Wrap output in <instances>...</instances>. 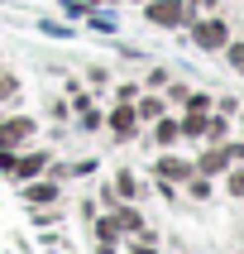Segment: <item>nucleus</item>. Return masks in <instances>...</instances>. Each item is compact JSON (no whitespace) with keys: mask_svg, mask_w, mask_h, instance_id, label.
<instances>
[{"mask_svg":"<svg viewBox=\"0 0 244 254\" xmlns=\"http://www.w3.org/2000/svg\"><path fill=\"white\" fill-rule=\"evenodd\" d=\"M148 19L163 24V29L187 24V5H182V0H148Z\"/></svg>","mask_w":244,"mask_h":254,"instance_id":"nucleus-1","label":"nucleus"},{"mask_svg":"<svg viewBox=\"0 0 244 254\" xmlns=\"http://www.w3.org/2000/svg\"><path fill=\"white\" fill-rule=\"evenodd\" d=\"M29 134H34V120H29V115H14V120L0 125V149H19Z\"/></svg>","mask_w":244,"mask_h":254,"instance_id":"nucleus-2","label":"nucleus"},{"mask_svg":"<svg viewBox=\"0 0 244 254\" xmlns=\"http://www.w3.org/2000/svg\"><path fill=\"white\" fill-rule=\"evenodd\" d=\"M192 39L201 43V48H225V24H220V19H196V24H192Z\"/></svg>","mask_w":244,"mask_h":254,"instance_id":"nucleus-3","label":"nucleus"},{"mask_svg":"<svg viewBox=\"0 0 244 254\" xmlns=\"http://www.w3.org/2000/svg\"><path fill=\"white\" fill-rule=\"evenodd\" d=\"M134 125H139V111H134V101H125L120 111H110V129H115V139H129V134H134Z\"/></svg>","mask_w":244,"mask_h":254,"instance_id":"nucleus-4","label":"nucleus"},{"mask_svg":"<svg viewBox=\"0 0 244 254\" xmlns=\"http://www.w3.org/2000/svg\"><path fill=\"white\" fill-rule=\"evenodd\" d=\"M158 173H163V178H168V183H182V178H192V163H182V158H163V163H158Z\"/></svg>","mask_w":244,"mask_h":254,"instance_id":"nucleus-5","label":"nucleus"},{"mask_svg":"<svg viewBox=\"0 0 244 254\" xmlns=\"http://www.w3.org/2000/svg\"><path fill=\"white\" fill-rule=\"evenodd\" d=\"M48 163V154H29V158H14V178H34V173Z\"/></svg>","mask_w":244,"mask_h":254,"instance_id":"nucleus-6","label":"nucleus"},{"mask_svg":"<svg viewBox=\"0 0 244 254\" xmlns=\"http://www.w3.org/2000/svg\"><path fill=\"white\" fill-rule=\"evenodd\" d=\"M206 125H211V120H206V115H187V120H182V134H196V139H201V134H206Z\"/></svg>","mask_w":244,"mask_h":254,"instance_id":"nucleus-7","label":"nucleus"},{"mask_svg":"<svg viewBox=\"0 0 244 254\" xmlns=\"http://www.w3.org/2000/svg\"><path fill=\"white\" fill-rule=\"evenodd\" d=\"M225 163H230V154H206V158L196 163V173H220Z\"/></svg>","mask_w":244,"mask_h":254,"instance_id":"nucleus-8","label":"nucleus"},{"mask_svg":"<svg viewBox=\"0 0 244 254\" xmlns=\"http://www.w3.org/2000/svg\"><path fill=\"white\" fill-rule=\"evenodd\" d=\"M134 101H139V96H134ZM134 111H139V115H148V120H158V115H163V106H158L153 96H144L139 106H134Z\"/></svg>","mask_w":244,"mask_h":254,"instance_id":"nucleus-9","label":"nucleus"},{"mask_svg":"<svg viewBox=\"0 0 244 254\" xmlns=\"http://www.w3.org/2000/svg\"><path fill=\"white\" fill-rule=\"evenodd\" d=\"M158 144H172L177 139V125H172V120H158V134H153Z\"/></svg>","mask_w":244,"mask_h":254,"instance_id":"nucleus-10","label":"nucleus"},{"mask_svg":"<svg viewBox=\"0 0 244 254\" xmlns=\"http://www.w3.org/2000/svg\"><path fill=\"white\" fill-rule=\"evenodd\" d=\"M230 63H235V72H244V43H230Z\"/></svg>","mask_w":244,"mask_h":254,"instance_id":"nucleus-11","label":"nucleus"},{"mask_svg":"<svg viewBox=\"0 0 244 254\" xmlns=\"http://www.w3.org/2000/svg\"><path fill=\"white\" fill-rule=\"evenodd\" d=\"M29 197H34V201H53V187H48V183H43V187H29Z\"/></svg>","mask_w":244,"mask_h":254,"instance_id":"nucleus-12","label":"nucleus"},{"mask_svg":"<svg viewBox=\"0 0 244 254\" xmlns=\"http://www.w3.org/2000/svg\"><path fill=\"white\" fill-rule=\"evenodd\" d=\"M115 187H120V197H134V178H129V173H120V183H115Z\"/></svg>","mask_w":244,"mask_h":254,"instance_id":"nucleus-13","label":"nucleus"},{"mask_svg":"<svg viewBox=\"0 0 244 254\" xmlns=\"http://www.w3.org/2000/svg\"><path fill=\"white\" fill-rule=\"evenodd\" d=\"M5 96H14V77H0V101Z\"/></svg>","mask_w":244,"mask_h":254,"instance_id":"nucleus-14","label":"nucleus"},{"mask_svg":"<svg viewBox=\"0 0 244 254\" xmlns=\"http://www.w3.org/2000/svg\"><path fill=\"white\" fill-rule=\"evenodd\" d=\"M230 192H240V197H244V173H235V178H230Z\"/></svg>","mask_w":244,"mask_h":254,"instance_id":"nucleus-15","label":"nucleus"}]
</instances>
